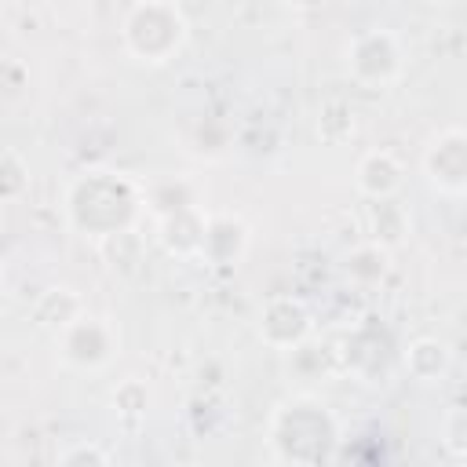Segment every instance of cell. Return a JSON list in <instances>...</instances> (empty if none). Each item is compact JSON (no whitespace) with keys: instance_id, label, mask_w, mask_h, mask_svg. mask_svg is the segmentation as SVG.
<instances>
[{"instance_id":"cell-12","label":"cell","mask_w":467,"mask_h":467,"mask_svg":"<svg viewBox=\"0 0 467 467\" xmlns=\"http://www.w3.org/2000/svg\"><path fill=\"white\" fill-rule=\"evenodd\" d=\"M36 325L40 328H47V332H62L69 321H77L80 314H84V303H80V296L73 292V288H66V285H55V288H47L40 299H36Z\"/></svg>"},{"instance_id":"cell-15","label":"cell","mask_w":467,"mask_h":467,"mask_svg":"<svg viewBox=\"0 0 467 467\" xmlns=\"http://www.w3.org/2000/svg\"><path fill=\"white\" fill-rule=\"evenodd\" d=\"M55 460H58V463H109L113 456H109L106 449H99L95 441H77V445L62 449Z\"/></svg>"},{"instance_id":"cell-9","label":"cell","mask_w":467,"mask_h":467,"mask_svg":"<svg viewBox=\"0 0 467 467\" xmlns=\"http://www.w3.org/2000/svg\"><path fill=\"white\" fill-rule=\"evenodd\" d=\"M354 186L368 201L394 197L405 186V168L390 150H368L354 168Z\"/></svg>"},{"instance_id":"cell-17","label":"cell","mask_w":467,"mask_h":467,"mask_svg":"<svg viewBox=\"0 0 467 467\" xmlns=\"http://www.w3.org/2000/svg\"><path fill=\"white\" fill-rule=\"evenodd\" d=\"M113 405H117L124 416H139V412H146V387H139V383H124V387L113 394Z\"/></svg>"},{"instance_id":"cell-4","label":"cell","mask_w":467,"mask_h":467,"mask_svg":"<svg viewBox=\"0 0 467 467\" xmlns=\"http://www.w3.org/2000/svg\"><path fill=\"white\" fill-rule=\"evenodd\" d=\"M401 66H405V51L390 29H368L347 44V73L361 88L394 84L401 77Z\"/></svg>"},{"instance_id":"cell-19","label":"cell","mask_w":467,"mask_h":467,"mask_svg":"<svg viewBox=\"0 0 467 467\" xmlns=\"http://www.w3.org/2000/svg\"><path fill=\"white\" fill-rule=\"evenodd\" d=\"M0 277H4V263H0Z\"/></svg>"},{"instance_id":"cell-7","label":"cell","mask_w":467,"mask_h":467,"mask_svg":"<svg viewBox=\"0 0 467 467\" xmlns=\"http://www.w3.org/2000/svg\"><path fill=\"white\" fill-rule=\"evenodd\" d=\"M314 332V317L299 296H270L259 310V339L274 350H292L306 343Z\"/></svg>"},{"instance_id":"cell-6","label":"cell","mask_w":467,"mask_h":467,"mask_svg":"<svg viewBox=\"0 0 467 467\" xmlns=\"http://www.w3.org/2000/svg\"><path fill=\"white\" fill-rule=\"evenodd\" d=\"M423 175L445 197H463L467 190V135L463 128H441L423 150Z\"/></svg>"},{"instance_id":"cell-1","label":"cell","mask_w":467,"mask_h":467,"mask_svg":"<svg viewBox=\"0 0 467 467\" xmlns=\"http://www.w3.org/2000/svg\"><path fill=\"white\" fill-rule=\"evenodd\" d=\"M142 204H146V190L109 168H91V171L77 175L66 190L69 226L77 234L99 237V241L128 234Z\"/></svg>"},{"instance_id":"cell-11","label":"cell","mask_w":467,"mask_h":467,"mask_svg":"<svg viewBox=\"0 0 467 467\" xmlns=\"http://www.w3.org/2000/svg\"><path fill=\"white\" fill-rule=\"evenodd\" d=\"M405 368L416 383H441L452 368V350L438 336H420L405 347Z\"/></svg>"},{"instance_id":"cell-18","label":"cell","mask_w":467,"mask_h":467,"mask_svg":"<svg viewBox=\"0 0 467 467\" xmlns=\"http://www.w3.org/2000/svg\"><path fill=\"white\" fill-rule=\"evenodd\" d=\"M288 4H296V7H317V4H325V0H288Z\"/></svg>"},{"instance_id":"cell-10","label":"cell","mask_w":467,"mask_h":467,"mask_svg":"<svg viewBox=\"0 0 467 467\" xmlns=\"http://www.w3.org/2000/svg\"><path fill=\"white\" fill-rule=\"evenodd\" d=\"M204 219H208V212L197 208V204H186V208H175V212L157 215V237H161L164 252L168 255H179V259L197 255L201 237H204Z\"/></svg>"},{"instance_id":"cell-8","label":"cell","mask_w":467,"mask_h":467,"mask_svg":"<svg viewBox=\"0 0 467 467\" xmlns=\"http://www.w3.org/2000/svg\"><path fill=\"white\" fill-rule=\"evenodd\" d=\"M244 252H248V226L237 215L219 212V215L204 219V237H201L197 259H204L208 266H237Z\"/></svg>"},{"instance_id":"cell-14","label":"cell","mask_w":467,"mask_h":467,"mask_svg":"<svg viewBox=\"0 0 467 467\" xmlns=\"http://www.w3.org/2000/svg\"><path fill=\"white\" fill-rule=\"evenodd\" d=\"M387 270H390V248H383L376 241H365L343 255V274L358 285H379L387 277Z\"/></svg>"},{"instance_id":"cell-16","label":"cell","mask_w":467,"mask_h":467,"mask_svg":"<svg viewBox=\"0 0 467 467\" xmlns=\"http://www.w3.org/2000/svg\"><path fill=\"white\" fill-rule=\"evenodd\" d=\"M445 449L452 452V460H467V438H463V409H452L445 420Z\"/></svg>"},{"instance_id":"cell-13","label":"cell","mask_w":467,"mask_h":467,"mask_svg":"<svg viewBox=\"0 0 467 467\" xmlns=\"http://www.w3.org/2000/svg\"><path fill=\"white\" fill-rule=\"evenodd\" d=\"M405 234H409V215L394 197H383V201L368 204V241H376L383 248H394V244L405 241Z\"/></svg>"},{"instance_id":"cell-5","label":"cell","mask_w":467,"mask_h":467,"mask_svg":"<svg viewBox=\"0 0 467 467\" xmlns=\"http://www.w3.org/2000/svg\"><path fill=\"white\" fill-rule=\"evenodd\" d=\"M58 354L66 365L80 368V372H95V368H106L113 358H117V347H120V336L117 328L106 321V317H95V314H80L77 321H69L58 336Z\"/></svg>"},{"instance_id":"cell-2","label":"cell","mask_w":467,"mask_h":467,"mask_svg":"<svg viewBox=\"0 0 467 467\" xmlns=\"http://www.w3.org/2000/svg\"><path fill=\"white\" fill-rule=\"evenodd\" d=\"M339 423L317 398H292L270 416V449L281 463H328L336 460Z\"/></svg>"},{"instance_id":"cell-3","label":"cell","mask_w":467,"mask_h":467,"mask_svg":"<svg viewBox=\"0 0 467 467\" xmlns=\"http://www.w3.org/2000/svg\"><path fill=\"white\" fill-rule=\"evenodd\" d=\"M186 36H190V22L175 0H135L120 26V40L128 55L146 66L171 62L182 51Z\"/></svg>"}]
</instances>
